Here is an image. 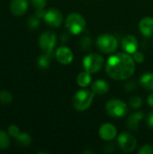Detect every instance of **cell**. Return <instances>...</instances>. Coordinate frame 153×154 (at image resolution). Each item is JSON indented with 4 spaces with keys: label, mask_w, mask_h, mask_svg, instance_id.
I'll use <instances>...</instances> for the list:
<instances>
[{
    "label": "cell",
    "mask_w": 153,
    "mask_h": 154,
    "mask_svg": "<svg viewBox=\"0 0 153 154\" xmlns=\"http://www.w3.org/2000/svg\"><path fill=\"white\" fill-rule=\"evenodd\" d=\"M135 70L133 59L126 53L112 55L106 62V72L114 79L124 80L129 79Z\"/></svg>",
    "instance_id": "1"
},
{
    "label": "cell",
    "mask_w": 153,
    "mask_h": 154,
    "mask_svg": "<svg viewBox=\"0 0 153 154\" xmlns=\"http://www.w3.org/2000/svg\"><path fill=\"white\" fill-rule=\"evenodd\" d=\"M93 99L94 93L92 90L81 89L78 91L73 97V106L78 111H85L91 106Z\"/></svg>",
    "instance_id": "2"
},
{
    "label": "cell",
    "mask_w": 153,
    "mask_h": 154,
    "mask_svg": "<svg viewBox=\"0 0 153 154\" xmlns=\"http://www.w3.org/2000/svg\"><path fill=\"white\" fill-rule=\"evenodd\" d=\"M66 28L69 32L75 35L79 34L86 28V20L81 14L72 13L69 14L66 19Z\"/></svg>",
    "instance_id": "3"
},
{
    "label": "cell",
    "mask_w": 153,
    "mask_h": 154,
    "mask_svg": "<svg viewBox=\"0 0 153 154\" xmlns=\"http://www.w3.org/2000/svg\"><path fill=\"white\" fill-rule=\"evenodd\" d=\"M106 110L107 114L114 118H122L128 112L127 105L119 99H112L106 103Z\"/></svg>",
    "instance_id": "4"
},
{
    "label": "cell",
    "mask_w": 153,
    "mask_h": 154,
    "mask_svg": "<svg viewBox=\"0 0 153 154\" xmlns=\"http://www.w3.org/2000/svg\"><path fill=\"white\" fill-rule=\"evenodd\" d=\"M96 45L100 51L104 53H112L117 49V40L111 34H102L96 40Z\"/></svg>",
    "instance_id": "5"
},
{
    "label": "cell",
    "mask_w": 153,
    "mask_h": 154,
    "mask_svg": "<svg viewBox=\"0 0 153 154\" xmlns=\"http://www.w3.org/2000/svg\"><path fill=\"white\" fill-rule=\"evenodd\" d=\"M103 62H104V60L101 55L91 53L84 58L83 67L86 71L89 73H96L101 69Z\"/></svg>",
    "instance_id": "6"
},
{
    "label": "cell",
    "mask_w": 153,
    "mask_h": 154,
    "mask_svg": "<svg viewBox=\"0 0 153 154\" xmlns=\"http://www.w3.org/2000/svg\"><path fill=\"white\" fill-rule=\"evenodd\" d=\"M56 42H57L56 34L50 31L44 32L43 33H41V35L39 38L40 48L45 53H52V51L56 45Z\"/></svg>",
    "instance_id": "7"
},
{
    "label": "cell",
    "mask_w": 153,
    "mask_h": 154,
    "mask_svg": "<svg viewBox=\"0 0 153 154\" xmlns=\"http://www.w3.org/2000/svg\"><path fill=\"white\" fill-rule=\"evenodd\" d=\"M118 145L125 152H133L137 145V141L133 135L129 133H122L118 136Z\"/></svg>",
    "instance_id": "8"
},
{
    "label": "cell",
    "mask_w": 153,
    "mask_h": 154,
    "mask_svg": "<svg viewBox=\"0 0 153 154\" xmlns=\"http://www.w3.org/2000/svg\"><path fill=\"white\" fill-rule=\"evenodd\" d=\"M44 21L45 23L54 28L60 27L61 23H62V14L60 13V10L56 9V8H50L49 9L44 15Z\"/></svg>",
    "instance_id": "9"
},
{
    "label": "cell",
    "mask_w": 153,
    "mask_h": 154,
    "mask_svg": "<svg viewBox=\"0 0 153 154\" xmlns=\"http://www.w3.org/2000/svg\"><path fill=\"white\" fill-rule=\"evenodd\" d=\"M117 130L112 124L106 123L99 128V136L105 141H112L115 138Z\"/></svg>",
    "instance_id": "10"
},
{
    "label": "cell",
    "mask_w": 153,
    "mask_h": 154,
    "mask_svg": "<svg viewBox=\"0 0 153 154\" xmlns=\"http://www.w3.org/2000/svg\"><path fill=\"white\" fill-rule=\"evenodd\" d=\"M55 56H56L58 61L64 65H68V64L71 63V61L73 60L72 51L68 47H65V46L60 47L56 51Z\"/></svg>",
    "instance_id": "11"
},
{
    "label": "cell",
    "mask_w": 153,
    "mask_h": 154,
    "mask_svg": "<svg viewBox=\"0 0 153 154\" xmlns=\"http://www.w3.org/2000/svg\"><path fill=\"white\" fill-rule=\"evenodd\" d=\"M122 47L127 53H134L138 49V41L133 35H126L122 40Z\"/></svg>",
    "instance_id": "12"
},
{
    "label": "cell",
    "mask_w": 153,
    "mask_h": 154,
    "mask_svg": "<svg viewBox=\"0 0 153 154\" xmlns=\"http://www.w3.org/2000/svg\"><path fill=\"white\" fill-rule=\"evenodd\" d=\"M27 8H28L27 0H12L11 1L10 10L16 16L23 15L26 12Z\"/></svg>",
    "instance_id": "13"
},
{
    "label": "cell",
    "mask_w": 153,
    "mask_h": 154,
    "mask_svg": "<svg viewBox=\"0 0 153 154\" xmlns=\"http://www.w3.org/2000/svg\"><path fill=\"white\" fill-rule=\"evenodd\" d=\"M139 29L144 36H153V18L144 17L141 20L139 23Z\"/></svg>",
    "instance_id": "14"
},
{
    "label": "cell",
    "mask_w": 153,
    "mask_h": 154,
    "mask_svg": "<svg viewBox=\"0 0 153 154\" xmlns=\"http://www.w3.org/2000/svg\"><path fill=\"white\" fill-rule=\"evenodd\" d=\"M109 85L104 79H97L92 84V91L96 95H105L109 91Z\"/></svg>",
    "instance_id": "15"
},
{
    "label": "cell",
    "mask_w": 153,
    "mask_h": 154,
    "mask_svg": "<svg viewBox=\"0 0 153 154\" xmlns=\"http://www.w3.org/2000/svg\"><path fill=\"white\" fill-rule=\"evenodd\" d=\"M143 116H144V114L142 111L131 115L129 118L127 119V127L130 130H137Z\"/></svg>",
    "instance_id": "16"
},
{
    "label": "cell",
    "mask_w": 153,
    "mask_h": 154,
    "mask_svg": "<svg viewBox=\"0 0 153 154\" xmlns=\"http://www.w3.org/2000/svg\"><path fill=\"white\" fill-rule=\"evenodd\" d=\"M141 85L147 90L153 91V73H145L140 79Z\"/></svg>",
    "instance_id": "17"
},
{
    "label": "cell",
    "mask_w": 153,
    "mask_h": 154,
    "mask_svg": "<svg viewBox=\"0 0 153 154\" xmlns=\"http://www.w3.org/2000/svg\"><path fill=\"white\" fill-rule=\"evenodd\" d=\"M92 80V78H91V75L89 72L87 71H84V72H81L78 74V78H77V83L79 87L81 88H86L87 87L90 82Z\"/></svg>",
    "instance_id": "18"
},
{
    "label": "cell",
    "mask_w": 153,
    "mask_h": 154,
    "mask_svg": "<svg viewBox=\"0 0 153 154\" xmlns=\"http://www.w3.org/2000/svg\"><path fill=\"white\" fill-rule=\"evenodd\" d=\"M52 54L51 53H45L43 55L39 56L38 60H37V64L39 66V68L42 69H46L50 67V56Z\"/></svg>",
    "instance_id": "19"
},
{
    "label": "cell",
    "mask_w": 153,
    "mask_h": 154,
    "mask_svg": "<svg viewBox=\"0 0 153 154\" xmlns=\"http://www.w3.org/2000/svg\"><path fill=\"white\" fill-rule=\"evenodd\" d=\"M16 142L22 145V146H28L31 144L32 143V137L29 134L27 133H23V134H20L16 138Z\"/></svg>",
    "instance_id": "20"
},
{
    "label": "cell",
    "mask_w": 153,
    "mask_h": 154,
    "mask_svg": "<svg viewBox=\"0 0 153 154\" xmlns=\"http://www.w3.org/2000/svg\"><path fill=\"white\" fill-rule=\"evenodd\" d=\"M10 145V139L8 134L0 130V150H6Z\"/></svg>",
    "instance_id": "21"
},
{
    "label": "cell",
    "mask_w": 153,
    "mask_h": 154,
    "mask_svg": "<svg viewBox=\"0 0 153 154\" xmlns=\"http://www.w3.org/2000/svg\"><path fill=\"white\" fill-rule=\"evenodd\" d=\"M129 104L133 109H138L142 106V99L139 96H133L129 100Z\"/></svg>",
    "instance_id": "22"
},
{
    "label": "cell",
    "mask_w": 153,
    "mask_h": 154,
    "mask_svg": "<svg viewBox=\"0 0 153 154\" xmlns=\"http://www.w3.org/2000/svg\"><path fill=\"white\" fill-rule=\"evenodd\" d=\"M13 100V96L8 91H1L0 92V102L3 104H9Z\"/></svg>",
    "instance_id": "23"
},
{
    "label": "cell",
    "mask_w": 153,
    "mask_h": 154,
    "mask_svg": "<svg viewBox=\"0 0 153 154\" xmlns=\"http://www.w3.org/2000/svg\"><path fill=\"white\" fill-rule=\"evenodd\" d=\"M40 24V18L36 15H32L28 19V26L30 29H35Z\"/></svg>",
    "instance_id": "24"
},
{
    "label": "cell",
    "mask_w": 153,
    "mask_h": 154,
    "mask_svg": "<svg viewBox=\"0 0 153 154\" xmlns=\"http://www.w3.org/2000/svg\"><path fill=\"white\" fill-rule=\"evenodd\" d=\"M92 44V40L90 37L88 36H86V37H83L80 41V48L83 50V51H87L90 48Z\"/></svg>",
    "instance_id": "25"
},
{
    "label": "cell",
    "mask_w": 153,
    "mask_h": 154,
    "mask_svg": "<svg viewBox=\"0 0 153 154\" xmlns=\"http://www.w3.org/2000/svg\"><path fill=\"white\" fill-rule=\"evenodd\" d=\"M8 134L14 137V138H16L20 134V130L15 125H11L8 127Z\"/></svg>",
    "instance_id": "26"
},
{
    "label": "cell",
    "mask_w": 153,
    "mask_h": 154,
    "mask_svg": "<svg viewBox=\"0 0 153 154\" xmlns=\"http://www.w3.org/2000/svg\"><path fill=\"white\" fill-rule=\"evenodd\" d=\"M140 154H153V146L151 144H145L143 145L140 150H139Z\"/></svg>",
    "instance_id": "27"
},
{
    "label": "cell",
    "mask_w": 153,
    "mask_h": 154,
    "mask_svg": "<svg viewBox=\"0 0 153 154\" xmlns=\"http://www.w3.org/2000/svg\"><path fill=\"white\" fill-rule=\"evenodd\" d=\"M32 5L36 9H44L46 6V0H31Z\"/></svg>",
    "instance_id": "28"
},
{
    "label": "cell",
    "mask_w": 153,
    "mask_h": 154,
    "mask_svg": "<svg viewBox=\"0 0 153 154\" xmlns=\"http://www.w3.org/2000/svg\"><path fill=\"white\" fill-rule=\"evenodd\" d=\"M136 62H138V63H142L143 60H144V55L142 53V52H140V51H135L134 53H133V58Z\"/></svg>",
    "instance_id": "29"
},
{
    "label": "cell",
    "mask_w": 153,
    "mask_h": 154,
    "mask_svg": "<svg viewBox=\"0 0 153 154\" xmlns=\"http://www.w3.org/2000/svg\"><path fill=\"white\" fill-rule=\"evenodd\" d=\"M147 125L151 128V129H153V111H151L148 116H147Z\"/></svg>",
    "instance_id": "30"
},
{
    "label": "cell",
    "mask_w": 153,
    "mask_h": 154,
    "mask_svg": "<svg viewBox=\"0 0 153 154\" xmlns=\"http://www.w3.org/2000/svg\"><path fill=\"white\" fill-rule=\"evenodd\" d=\"M135 87H136V85H135L134 81H129V82H127L126 85H125V88H126L128 91H133V90L135 88Z\"/></svg>",
    "instance_id": "31"
},
{
    "label": "cell",
    "mask_w": 153,
    "mask_h": 154,
    "mask_svg": "<svg viewBox=\"0 0 153 154\" xmlns=\"http://www.w3.org/2000/svg\"><path fill=\"white\" fill-rule=\"evenodd\" d=\"M45 13H46V12L44 11V9H36L35 15L41 19V18L44 17V15H45Z\"/></svg>",
    "instance_id": "32"
},
{
    "label": "cell",
    "mask_w": 153,
    "mask_h": 154,
    "mask_svg": "<svg viewBox=\"0 0 153 154\" xmlns=\"http://www.w3.org/2000/svg\"><path fill=\"white\" fill-rule=\"evenodd\" d=\"M114 150H115V147H114L113 144H107V145L105 146V151L106 152H112Z\"/></svg>",
    "instance_id": "33"
},
{
    "label": "cell",
    "mask_w": 153,
    "mask_h": 154,
    "mask_svg": "<svg viewBox=\"0 0 153 154\" xmlns=\"http://www.w3.org/2000/svg\"><path fill=\"white\" fill-rule=\"evenodd\" d=\"M148 104L151 107H153V93L151 94L148 97Z\"/></svg>",
    "instance_id": "34"
}]
</instances>
